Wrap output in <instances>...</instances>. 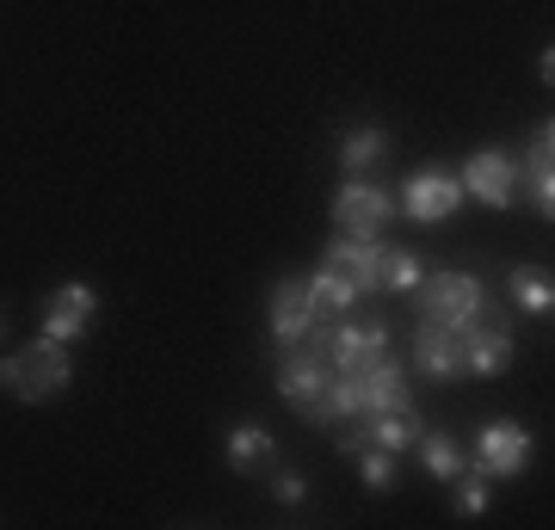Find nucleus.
I'll use <instances>...</instances> for the list:
<instances>
[{
  "label": "nucleus",
  "mask_w": 555,
  "mask_h": 530,
  "mask_svg": "<svg viewBox=\"0 0 555 530\" xmlns=\"http://www.w3.org/2000/svg\"><path fill=\"white\" fill-rule=\"evenodd\" d=\"M272 500L278 506H302V500H309V481H302V475H272Z\"/></svg>",
  "instance_id": "24"
},
{
  "label": "nucleus",
  "mask_w": 555,
  "mask_h": 530,
  "mask_svg": "<svg viewBox=\"0 0 555 530\" xmlns=\"http://www.w3.org/2000/svg\"><path fill=\"white\" fill-rule=\"evenodd\" d=\"M456 352H463V371L469 376H500L506 371V364H513V334H506V321H488V314H481L476 327H469V334H456Z\"/></svg>",
  "instance_id": "10"
},
{
  "label": "nucleus",
  "mask_w": 555,
  "mask_h": 530,
  "mask_svg": "<svg viewBox=\"0 0 555 530\" xmlns=\"http://www.w3.org/2000/svg\"><path fill=\"white\" fill-rule=\"evenodd\" d=\"M62 302H75V309H87V314H100V296H93V284H62Z\"/></svg>",
  "instance_id": "25"
},
{
  "label": "nucleus",
  "mask_w": 555,
  "mask_h": 530,
  "mask_svg": "<svg viewBox=\"0 0 555 530\" xmlns=\"http://www.w3.org/2000/svg\"><path fill=\"white\" fill-rule=\"evenodd\" d=\"M272 451H278V438L266 432V426H229V469L235 475H247V469H259V463H272Z\"/></svg>",
  "instance_id": "19"
},
{
  "label": "nucleus",
  "mask_w": 555,
  "mask_h": 530,
  "mask_svg": "<svg viewBox=\"0 0 555 530\" xmlns=\"http://www.w3.org/2000/svg\"><path fill=\"white\" fill-rule=\"evenodd\" d=\"M506 296H513L518 314H550L555 309V284H550V272H537V266H513Z\"/></svg>",
  "instance_id": "18"
},
{
  "label": "nucleus",
  "mask_w": 555,
  "mask_h": 530,
  "mask_svg": "<svg viewBox=\"0 0 555 530\" xmlns=\"http://www.w3.org/2000/svg\"><path fill=\"white\" fill-rule=\"evenodd\" d=\"M383 247H389V241H383V235H339V241H334V247H327V254H321V259H327V266H339V272H346V277H352V284H358V290L371 296V290H377V266H383Z\"/></svg>",
  "instance_id": "13"
},
{
  "label": "nucleus",
  "mask_w": 555,
  "mask_h": 530,
  "mask_svg": "<svg viewBox=\"0 0 555 530\" xmlns=\"http://www.w3.org/2000/svg\"><path fill=\"white\" fill-rule=\"evenodd\" d=\"M389 217H396V192L377 185V179H364V173H346V185L334 192L339 235H383Z\"/></svg>",
  "instance_id": "4"
},
{
  "label": "nucleus",
  "mask_w": 555,
  "mask_h": 530,
  "mask_svg": "<svg viewBox=\"0 0 555 530\" xmlns=\"http://www.w3.org/2000/svg\"><path fill=\"white\" fill-rule=\"evenodd\" d=\"M414 371L433 376V383H451V376L463 371L456 334H444V327H433V321H420V334H414Z\"/></svg>",
  "instance_id": "14"
},
{
  "label": "nucleus",
  "mask_w": 555,
  "mask_h": 530,
  "mask_svg": "<svg viewBox=\"0 0 555 530\" xmlns=\"http://www.w3.org/2000/svg\"><path fill=\"white\" fill-rule=\"evenodd\" d=\"M463 197H476V204H488V210H506L518 197V160L500 155V148H476V155L463 160Z\"/></svg>",
  "instance_id": "8"
},
{
  "label": "nucleus",
  "mask_w": 555,
  "mask_h": 530,
  "mask_svg": "<svg viewBox=\"0 0 555 530\" xmlns=\"http://www.w3.org/2000/svg\"><path fill=\"white\" fill-rule=\"evenodd\" d=\"M352 376H358V401H364V413L408 408V371H401L389 352L371 358V364H364V371H352Z\"/></svg>",
  "instance_id": "12"
},
{
  "label": "nucleus",
  "mask_w": 555,
  "mask_h": 530,
  "mask_svg": "<svg viewBox=\"0 0 555 530\" xmlns=\"http://www.w3.org/2000/svg\"><path fill=\"white\" fill-rule=\"evenodd\" d=\"M68 376H75V364H68V346H56V339H38L25 352L0 358V383L20 401H50V395L68 389Z\"/></svg>",
  "instance_id": "2"
},
{
  "label": "nucleus",
  "mask_w": 555,
  "mask_h": 530,
  "mask_svg": "<svg viewBox=\"0 0 555 530\" xmlns=\"http://www.w3.org/2000/svg\"><path fill=\"white\" fill-rule=\"evenodd\" d=\"M334 364H327V352H321V339H297V346H284V358H278V395L291 401V408L302 413V419H315L321 395H327V383H334Z\"/></svg>",
  "instance_id": "3"
},
{
  "label": "nucleus",
  "mask_w": 555,
  "mask_h": 530,
  "mask_svg": "<svg viewBox=\"0 0 555 530\" xmlns=\"http://www.w3.org/2000/svg\"><path fill=\"white\" fill-rule=\"evenodd\" d=\"M383 155H389V130H383V124H358V130L339 137V167H346V173H371Z\"/></svg>",
  "instance_id": "17"
},
{
  "label": "nucleus",
  "mask_w": 555,
  "mask_h": 530,
  "mask_svg": "<svg viewBox=\"0 0 555 530\" xmlns=\"http://www.w3.org/2000/svg\"><path fill=\"white\" fill-rule=\"evenodd\" d=\"M302 284H309V296H315V314H352V302L364 296L352 277L339 272V266H327V259H321L315 272L302 277Z\"/></svg>",
  "instance_id": "15"
},
{
  "label": "nucleus",
  "mask_w": 555,
  "mask_h": 530,
  "mask_svg": "<svg viewBox=\"0 0 555 530\" xmlns=\"http://www.w3.org/2000/svg\"><path fill=\"white\" fill-rule=\"evenodd\" d=\"M550 142H555V130H550V118H543V124L531 130L525 167H518V179H525V197H531V210H537L543 222L555 217V173H550V155H555V148H550Z\"/></svg>",
  "instance_id": "11"
},
{
  "label": "nucleus",
  "mask_w": 555,
  "mask_h": 530,
  "mask_svg": "<svg viewBox=\"0 0 555 530\" xmlns=\"http://www.w3.org/2000/svg\"><path fill=\"white\" fill-rule=\"evenodd\" d=\"M408 296L420 302V321H433L444 334H469L488 314V290H481L476 272H426Z\"/></svg>",
  "instance_id": "1"
},
{
  "label": "nucleus",
  "mask_w": 555,
  "mask_h": 530,
  "mask_svg": "<svg viewBox=\"0 0 555 530\" xmlns=\"http://www.w3.org/2000/svg\"><path fill=\"white\" fill-rule=\"evenodd\" d=\"M451 488H456V512H463V518H481V512L494 506V481H488L481 469H463Z\"/></svg>",
  "instance_id": "22"
},
{
  "label": "nucleus",
  "mask_w": 555,
  "mask_h": 530,
  "mask_svg": "<svg viewBox=\"0 0 555 530\" xmlns=\"http://www.w3.org/2000/svg\"><path fill=\"white\" fill-rule=\"evenodd\" d=\"M358 475H364V488H371V493H389V488H396V456H389V451H377V444H358Z\"/></svg>",
  "instance_id": "23"
},
{
  "label": "nucleus",
  "mask_w": 555,
  "mask_h": 530,
  "mask_svg": "<svg viewBox=\"0 0 555 530\" xmlns=\"http://www.w3.org/2000/svg\"><path fill=\"white\" fill-rule=\"evenodd\" d=\"M525 463H531V432L518 419H488L476 432V469L488 481H513V475H525Z\"/></svg>",
  "instance_id": "7"
},
{
  "label": "nucleus",
  "mask_w": 555,
  "mask_h": 530,
  "mask_svg": "<svg viewBox=\"0 0 555 530\" xmlns=\"http://www.w3.org/2000/svg\"><path fill=\"white\" fill-rule=\"evenodd\" d=\"M426 277V266H420V254H408V247H383V266H377V290L389 296H408Z\"/></svg>",
  "instance_id": "20"
},
{
  "label": "nucleus",
  "mask_w": 555,
  "mask_h": 530,
  "mask_svg": "<svg viewBox=\"0 0 555 530\" xmlns=\"http://www.w3.org/2000/svg\"><path fill=\"white\" fill-rule=\"evenodd\" d=\"M266 321H272L278 352L315 334L321 314H315V296H309V284H302V277H278V284H272V302H266Z\"/></svg>",
  "instance_id": "9"
},
{
  "label": "nucleus",
  "mask_w": 555,
  "mask_h": 530,
  "mask_svg": "<svg viewBox=\"0 0 555 530\" xmlns=\"http://www.w3.org/2000/svg\"><path fill=\"white\" fill-rule=\"evenodd\" d=\"M456 204H463V179L444 173V167H414V173L401 179V192H396V210L408 222H444L456 217Z\"/></svg>",
  "instance_id": "5"
},
{
  "label": "nucleus",
  "mask_w": 555,
  "mask_h": 530,
  "mask_svg": "<svg viewBox=\"0 0 555 530\" xmlns=\"http://www.w3.org/2000/svg\"><path fill=\"white\" fill-rule=\"evenodd\" d=\"M414 456H420V469L433 475V481H456V475L469 469V456H463V444H456L451 432H420Z\"/></svg>",
  "instance_id": "16"
},
{
  "label": "nucleus",
  "mask_w": 555,
  "mask_h": 530,
  "mask_svg": "<svg viewBox=\"0 0 555 530\" xmlns=\"http://www.w3.org/2000/svg\"><path fill=\"white\" fill-rule=\"evenodd\" d=\"M87 321H93L87 309H75V302L50 296V309H43V339H56V346H75V339L87 334Z\"/></svg>",
  "instance_id": "21"
},
{
  "label": "nucleus",
  "mask_w": 555,
  "mask_h": 530,
  "mask_svg": "<svg viewBox=\"0 0 555 530\" xmlns=\"http://www.w3.org/2000/svg\"><path fill=\"white\" fill-rule=\"evenodd\" d=\"M315 339H321V352H327V364L346 376V371H364L371 358L389 352V321H352V314H339L334 327H315Z\"/></svg>",
  "instance_id": "6"
}]
</instances>
